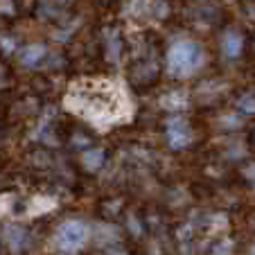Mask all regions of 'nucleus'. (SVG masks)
Returning <instances> with one entry per match:
<instances>
[{
	"label": "nucleus",
	"instance_id": "6ab92c4d",
	"mask_svg": "<svg viewBox=\"0 0 255 255\" xmlns=\"http://www.w3.org/2000/svg\"><path fill=\"white\" fill-rule=\"evenodd\" d=\"M249 255H255V246H253V249H251V251H249Z\"/></svg>",
	"mask_w": 255,
	"mask_h": 255
},
{
	"label": "nucleus",
	"instance_id": "6e6552de",
	"mask_svg": "<svg viewBox=\"0 0 255 255\" xmlns=\"http://www.w3.org/2000/svg\"><path fill=\"white\" fill-rule=\"evenodd\" d=\"M82 165L88 172H97L104 165V151L102 149H86L82 154Z\"/></svg>",
	"mask_w": 255,
	"mask_h": 255
},
{
	"label": "nucleus",
	"instance_id": "1a4fd4ad",
	"mask_svg": "<svg viewBox=\"0 0 255 255\" xmlns=\"http://www.w3.org/2000/svg\"><path fill=\"white\" fill-rule=\"evenodd\" d=\"M5 240L11 246V251H20L25 244V231L18 226H7L5 228Z\"/></svg>",
	"mask_w": 255,
	"mask_h": 255
},
{
	"label": "nucleus",
	"instance_id": "20e7f679",
	"mask_svg": "<svg viewBox=\"0 0 255 255\" xmlns=\"http://www.w3.org/2000/svg\"><path fill=\"white\" fill-rule=\"evenodd\" d=\"M167 142L172 149H185L192 142V129L185 118L174 116L167 120Z\"/></svg>",
	"mask_w": 255,
	"mask_h": 255
},
{
	"label": "nucleus",
	"instance_id": "423d86ee",
	"mask_svg": "<svg viewBox=\"0 0 255 255\" xmlns=\"http://www.w3.org/2000/svg\"><path fill=\"white\" fill-rule=\"evenodd\" d=\"M43 57H45V48L39 43H34V45H27V48L20 52V63L27 68H34L39 61H43Z\"/></svg>",
	"mask_w": 255,
	"mask_h": 255
},
{
	"label": "nucleus",
	"instance_id": "f03ea898",
	"mask_svg": "<svg viewBox=\"0 0 255 255\" xmlns=\"http://www.w3.org/2000/svg\"><path fill=\"white\" fill-rule=\"evenodd\" d=\"M203 50L192 39H178L167 50V70L174 77H188L201 66Z\"/></svg>",
	"mask_w": 255,
	"mask_h": 255
},
{
	"label": "nucleus",
	"instance_id": "9b49d317",
	"mask_svg": "<svg viewBox=\"0 0 255 255\" xmlns=\"http://www.w3.org/2000/svg\"><path fill=\"white\" fill-rule=\"evenodd\" d=\"M106 57H109V61H116L118 59V54H120V39H118V34L113 36L111 41H109V45H106Z\"/></svg>",
	"mask_w": 255,
	"mask_h": 255
},
{
	"label": "nucleus",
	"instance_id": "2eb2a0df",
	"mask_svg": "<svg viewBox=\"0 0 255 255\" xmlns=\"http://www.w3.org/2000/svg\"><path fill=\"white\" fill-rule=\"evenodd\" d=\"M54 206V201H41V199H36V201H34V208H32V212H39V208H52Z\"/></svg>",
	"mask_w": 255,
	"mask_h": 255
},
{
	"label": "nucleus",
	"instance_id": "4468645a",
	"mask_svg": "<svg viewBox=\"0 0 255 255\" xmlns=\"http://www.w3.org/2000/svg\"><path fill=\"white\" fill-rule=\"evenodd\" d=\"M156 16H160V18H163V16H167V2H165V0H156Z\"/></svg>",
	"mask_w": 255,
	"mask_h": 255
},
{
	"label": "nucleus",
	"instance_id": "f8f14e48",
	"mask_svg": "<svg viewBox=\"0 0 255 255\" xmlns=\"http://www.w3.org/2000/svg\"><path fill=\"white\" fill-rule=\"evenodd\" d=\"M222 125L224 127H231V129H237V127L242 125V120L235 116V113H231V116H224L222 118Z\"/></svg>",
	"mask_w": 255,
	"mask_h": 255
},
{
	"label": "nucleus",
	"instance_id": "dca6fc26",
	"mask_svg": "<svg viewBox=\"0 0 255 255\" xmlns=\"http://www.w3.org/2000/svg\"><path fill=\"white\" fill-rule=\"evenodd\" d=\"M0 48L7 50V52H9V50H14V39H5V36H2V39H0Z\"/></svg>",
	"mask_w": 255,
	"mask_h": 255
},
{
	"label": "nucleus",
	"instance_id": "f3484780",
	"mask_svg": "<svg viewBox=\"0 0 255 255\" xmlns=\"http://www.w3.org/2000/svg\"><path fill=\"white\" fill-rule=\"evenodd\" d=\"M244 174H246V178H249V181H253V183H255V163H249V167L244 169Z\"/></svg>",
	"mask_w": 255,
	"mask_h": 255
},
{
	"label": "nucleus",
	"instance_id": "f257e3e1",
	"mask_svg": "<svg viewBox=\"0 0 255 255\" xmlns=\"http://www.w3.org/2000/svg\"><path fill=\"white\" fill-rule=\"evenodd\" d=\"M66 104L95 125H113L127 116V97L109 79H84L72 84Z\"/></svg>",
	"mask_w": 255,
	"mask_h": 255
},
{
	"label": "nucleus",
	"instance_id": "39448f33",
	"mask_svg": "<svg viewBox=\"0 0 255 255\" xmlns=\"http://www.w3.org/2000/svg\"><path fill=\"white\" fill-rule=\"evenodd\" d=\"M222 52L226 59H237L244 52V36L237 29H228L222 36Z\"/></svg>",
	"mask_w": 255,
	"mask_h": 255
},
{
	"label": "nucleus",
	"instance_id": "412c9836",
	"mask_svg": "<svg viewBox=\"0 0 255 255\" xmlns=\"http://www.w3.org/2000/svg\"><path fill=\"white\" fill-rule=\"evenodd\" d=\"M253 140H255V135H253Z\"/></svg>",
	"mask_w": 255,
	"mask_h": 255
},
{
	"label": "nucleus",
	"instance_id": "ddd939ff",
	"mask_svg": "<svg viewBox=\"0 0 255 255\" xmlns=\"http://www.w3.org/2000/svg\"><path fill=\"white\" fill-rule=\"evenodd\" d=\"M0 14H14V2L11 0H0Z\"/></svg>",
	"mask_w": 255,
	"mask_h": 255
},
{
	"label": "nucleus",
	"instance_id": "9d476101",
	"mask_svg": "<svg viewBox=\"0 0 255 255\" xmlns=\"http://www.w3.org/2000/svg\"><path fill=\"white\" fill-rule=\"evenodd\" d=\"M237 109H240L244 116H255V95L244 93V95L237 97Z\"/></svg>",
	"mask_w": 255,
	"mask_h": 255
},
{
	"label": "nucleus",
	"instance_id": "7ed1b4c3",
	"mask_svg": "<svg viewBox=\"0 0 255 255\" xmlns=\"http://www.w3.org/2000/svg\"><path fill=\"white\" fill-rule=\"evenodd\" d=\"M86 237H88L86 224L77 222V219H68V222H63L59 226L57 237H54V246L59 251H63V253H75V251H79L84 246Z\"/></svg>",
	"mask_w": 255,
	"mask_h": 255
},
{
	"label": "nucleus",
	"instance_id": "a211bd4d",
	"mask_svg": "<svg viewBox=\"0 0 255 255\" xmlns=\"http://www.w3.org/2000/svg\"><path fill=\"white\" fill-rule=\"evenodd\" d=\"M228 246H231V242H222V244H219V251H215V255H228L231 253Z\"/></svg>",
	"mask_w": 255,
	"mask_h": 255
},
{
	"label": "nucleus",
	"instance_id": "aec40b11",
	"mask_svg": "<svg viewBox=\"0 0 255 255\" xmlns=\"http://www.w3.org/2000/svg\"><path fill=\"white\" fill-rule=\"evenodd\" d=\"M0 79H2V68H0Z\"/></svg>",
	"mask_w": 255,
	"mask_h": 255
},
{
	"label": "nucleus",
	"instance_id": "0eeeda50",
	"mask_svg": "<svg viewBox=\"0 0 255 255\" xmlns=\"http://www.w3.org/2000/svg\"><path fill=\"white\" fill-rule=\"evenodd\" d=\"M163 109H169V111H178V109H185L188 106V95L183 91H174V93H167V95L160 100Z\"/></svg>",
	"mask_w": 255,
	"mask_h": 255
}]
</instances>
